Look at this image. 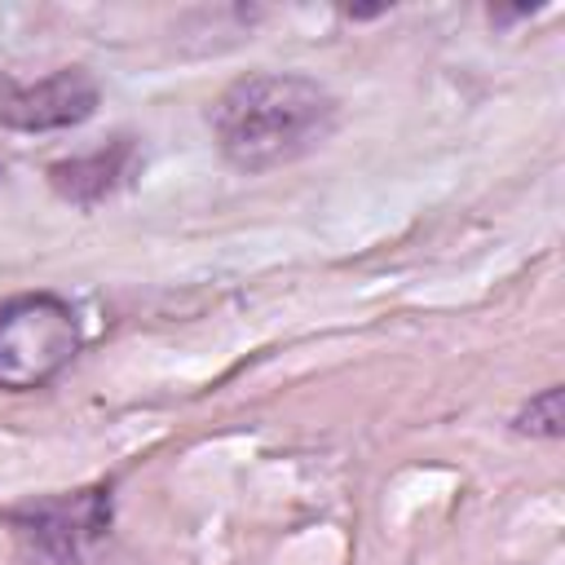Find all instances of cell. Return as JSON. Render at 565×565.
Masks as SVG:
<instances>
[{"instance_id": "cell-1", "label": "cell", "mask_w": 565, "mask_h": 565, "mask_svg": "<svg viewBox=\"0 0 565 565\" xmlns=\"http://www.w3.org/2000/svg\"><path fill=\"white\" fill-rule=\"evenodd\" d=\"M340 102L300 71H252L221 88L207 110L221 154L238 172H269L318 150L335 128Z\"/></svg>"}, {"instance_id": "cell-2", "label": "cell", "mask_w": 565, "mask_h": 565, "mask_svg": "<svg viewBox=\"0 0 565 565\" xmlns=\"http://www.w3.org/2000/svg\"><path fill=\"white\" fill-rule=\"evenodd\" d=\"M84 344L79 313L57 291H22L0 305V388L31 393L57 380Z\"/></svg>"}, {"instance_id": "cell-3", "label": "cell", "mask_w": 565, "mask_h": 565, "mask_svg": "<svg viewBox=\"0 0 565 565\" xmlns=\"http://www.w3.org/2000/svg\"><path fill=\"white\" fill-rule=\"evenodd\" d=\"M9 521L53 565H79L88 547L102 543L110 530V486H88L62 499H40L31 508L9 512Z\"/></svg>"}, {"instance_id": "cell-4", "label": "cell", "mask_w": 565, "mask_h": 565, "mask_svg": "<svg viewBox=\"0 0 565 565\" xmlns=\"http://www.w3.org/2000/svg\"><path fill=\"white\" fill-rule=\"evenodd\" d=\"M97 102L102 88L84 66H62L35 84H22L9 71H0V128H18V132L75 128L97 115Z\"/></svg>"}, {"instance_id": "cell-5", "label": "cell", "mask_w": 565, "mask_h": 565, "mask_svg": "<svg viewBox=\"0 0 565 565\" xmlns=\"http://www.w3.org/2000/svg\"><path fill=\"white\" fill-rule=\"evenodd\" d=\"M141 168V146L137 137H115L88 154H75V159H62V163H49V185L66 199V203H79V207H93L102 199H110L115 190H124Z\"/></svg>"}, {"instance_id": "cell-6", "label": "cell", "mask_w": 565, "mask_h": 565, "mask_svg": "<svg viewBox=\"0 0 565 565\" xmlns=\"http://www.w3.org/2000/svg\"><path fill=\"white\" fill-rule=\"evenodd\" d=\"M561 424H565V415H561V384H552L539 397H530L521 406V415H516V428L530 433V437H561Z\"/></svg>"}]
</instances>
